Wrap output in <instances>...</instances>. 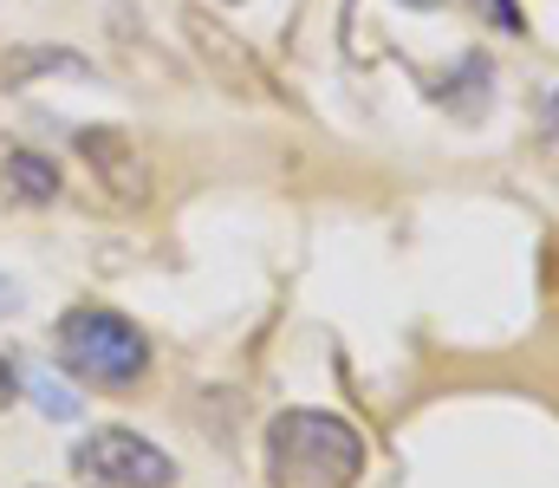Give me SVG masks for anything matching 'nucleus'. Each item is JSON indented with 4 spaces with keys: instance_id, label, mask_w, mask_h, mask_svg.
<instances>
[{
    "instance_id": "1a4fd4ad",
    "label": "nucleus",
    "mask_w": 559,
    "mask_h": 488,
    "mask_svg": "<svg viewBox=\"0 0 559 488\" xmlns=\"http://www.w3.org/2000/svg\"><path fill=\"white\" fill-rule=\"evenodd\" d=\"M7 404H13V365L0 358V410H7Z\"/></svg>"
},
{
    "instance_id": "7ed1b4c3",
    "label": "nucleus",
    "mask_w": 559,
    "mask_h": 488,
    "mask_svg": "<svg viewBox=\"0 0 559 488\" xmlns=\"http://www.w3.org/2000/svg\"><path fill=\"white\" fill-rule=\"evenodd\" d=\"M72 476H79V483H98V488H169L176 483V463H169L150 437L105 424V430H92V437L72 450Z\"/></svg>"
},
{
    "instance_id": "0eeeda50",
    "label": "nucleus",
    "mask_w": 559,
    "mask_h": 488,
    "mask_svg": "<svg viewBox=\"0 0 559 488\" xmlns=\"http://www.w3.org/2000/svg\"><path fill=\"white\" fill-rule=\"evenodd\" d=\"M540 138H547V151H559V85L547 92V105H540Z\"/></svg>"
},
{
    "instance_id": "423d86ee",
    "label": "nucleus",
    "mask_w": 559,
    "mask_h": 488,
    "mask_svg": "<svg viewBox=\"0 0 559 488\" xmlns=\"http://www.w3.org/2000/svg\"><path fill=\"white\" fill-rule=\"evenodd\" d=\"M404 7H449V0H404ZM468 7H481L501 33H527V20H521V7H514V0H468Z\"/></svg>"
},
{
    "instance_id": "39448f33",
    "label": "nucleus",
    "mask_w": 559,
    "mask_h": 488,
    "mask_svg": "<svg viewBox=\"0 0 559 488\" xmlns=\"http://www.w3.org/2000/svg\"><path fill=\"white\" fill-rule=\"evenodd\" d=\"M33 404H39L46 417H59V424H72V417H79V397H72L52 371H33Z\"/></svg>"
},
{
    "instance_id": "f03ea898",
    "label": "nucleus",
    "mask_w": 559,
    "mask_h": 488,
    "mask_svg": "<svg viewBox=\"0 0 559 488\" xmlns=\"http://www.w3.org/2000/svg\"><path fill=\"white\" fill-rule=\"evenodd\" d=\"M59 358H66L85 384H138L143 371H150L143 332L124 320V313H111V307H79V313H66V325H59Z\"/></svg>"
},
{
    "instance_id": "f257e3e1",
    "label": "nucleus",
    "mask_w": 559,
    "mask_h": 488,
    "mask_svg": "<svg viewBox=\"0 0 559 488\" xmlns=\"http://www.w3.org/2000/svg\"><path fill=\"white\" fill-rule=\"evenodd\" d=\"M365 469V437L325 410H280L267 424V483L274 488H352Z\"/></svg>"
},
{
    "instance_id": "6e6552de",
    "label": "nucleus",
    "mask_w": 559,
    "mask_h": 488,
    "mask_svg": "<svg viewBox=\"0 0 559 488\" xmlns=\"http://www.w3.org/2000/svg\"><path fill=\"white\" fill-rule=\"evenodd\" d=\"M13 313H20V281L0 274V320H13Z\"/></svg>"
},
{
    "instance_id": "20e7f679",
    "label": "nucleus",
    "mask_w": 559,
    "mask_h": 488,
    "mask_svg": "<svg viewBox=\"0 0 559 488\" xmlns=\"http://www.w3.org/2000/svg\"><path fill=\"white\" fill-rule=\"evenodd\" d=\"M0 189H7L13 202H39V209H46V202L59 195V169L46 157H33V151H13V157L0 163Z\"/></svg>"
}]
</instances>
